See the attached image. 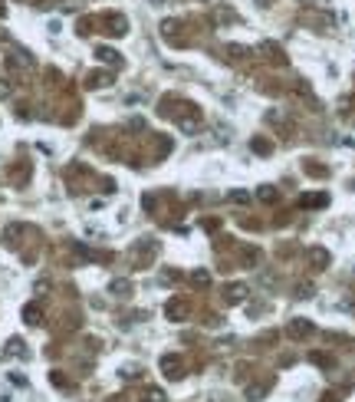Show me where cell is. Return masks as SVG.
<instances>
[{"label":"cell","mask_w":355,"mask_h":402,"mask_svg":"<svg viewBox=\"0 0 355 402\" xmlns=\"http://www.w3.org/2000/svg\"><path fill=\"white\" fill-rule=\"evenodd\" d=\"M322 402H339V399H336V396H329V399H322Z\"/></svg>","instance_id":"obj_1"}]
</instances>
